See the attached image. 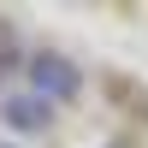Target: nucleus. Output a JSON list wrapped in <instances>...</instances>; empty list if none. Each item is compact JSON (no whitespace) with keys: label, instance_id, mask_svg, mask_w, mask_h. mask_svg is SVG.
<instances>
[{"label":"nucleus","instance_id":"nucleus-1","mask_svg":"<svg viewBox=\"0 0 148 148\" xmlns=\"http://www.w3.org/2000/svg\"><path fill=\"white\" fill-rule=\"evenodd\" d=\"M30 89L42 95L47 107H59V101H77V95H83V71L71 65L65 53H36V59H30Z\"/></svg>","mask_w":148,"mask_h":148},{"label":"nucleus","instance_id":"nucleus-2","mask_svg":"<svg viewBox=\"0 0 148 148\" xmlns=\"http://www.w3.org/2000/svg\"><path fill=\"white\" fill-rule=\"evenodd\" d=\"M0 125L18 130V136H36V130L53 125V107H47L36 89H12V95H0Z\"/></svg>","mask_w":148,"mask_h":148}]
</instances>
